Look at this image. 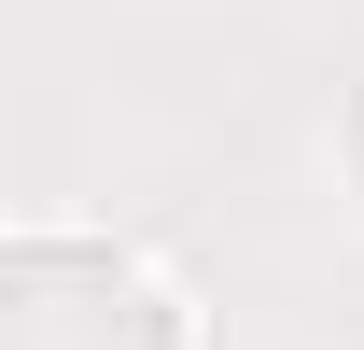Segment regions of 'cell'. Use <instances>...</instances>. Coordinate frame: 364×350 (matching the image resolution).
Wrapping results in <instances>:
<instances>
[{"label":"cell","instance_id":"6da1fadb","mask_svg":"<svg viewBox=\"0 0 364 350\" xmlns=\"http://www.w3.org/2000/svg\"><path fill=\"white\" fill-rule=\"evenodd\" d=\"M0 350H196V308L127 238H0Z\"/></svg>","mask_w":364,"mask_h":350},{"label":"cell","instance_id":"7a4b0ae2","mask_svg":"<svg viewBox=\"0 0 364 350\" xmlns=\"http://www.w3.org/2000/svg\"><path fill=\"white\" fill-rule=\"evenodd\" d=\"M336 169H350V196H364V85H350V112H336Z\"/></svg>","mask_w":364,"mask_h":350}]
</instances>
